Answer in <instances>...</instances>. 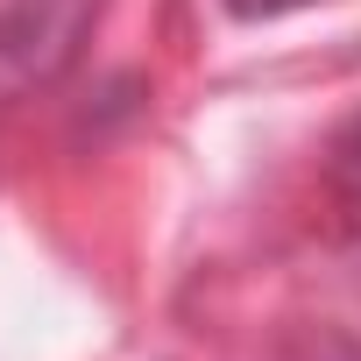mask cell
Here are the masks:
<instances>
[{
  "mask_svg": "<svg viewBox=\"0 0 361 361\" xmlns=\"http://www.w3.org/2000/svg\"><path fill=\"white\" fill-rule=\"evenodd\" d=\"M99 0H22V8L0 22V64L8 78H43L71 57V36L85 29V15Z\"/></svg>",
  "mask_w": 361,
  "mask_h": 361,
  "instance_id": "obj_1",
  "label": "cell"
},
{
  "mask_svg": "<svg viewBox=\"0 0 361 361\" xmlns=\"http://www.w3.org/2000/svg\"><path fill=\"white\" fill-rule=\"evenodd\" d=\"M326 206L340 213L347 234H361V106L333 128L326 142Z\"/></svg>",
  "mask_w": 361,
  "mask_h": 361,
  "instance_id": "obj_2",
  "label": "cell"
},
{
  "mask_svg": "<svg viewBox=\"0 0 361 361\" xmlns=\"http://www.w3.org/2000/svg\"><path fill=\"white\" fill-rule=\"evenodd\" d=\"M241 22H276V15H298V8H319V0H227Z\"/></svg>",
  "mask_w": 361,
  "mask_h": 361,
  "instance_id": "obj_3",
  "label": "cell"
}]
</instances>
